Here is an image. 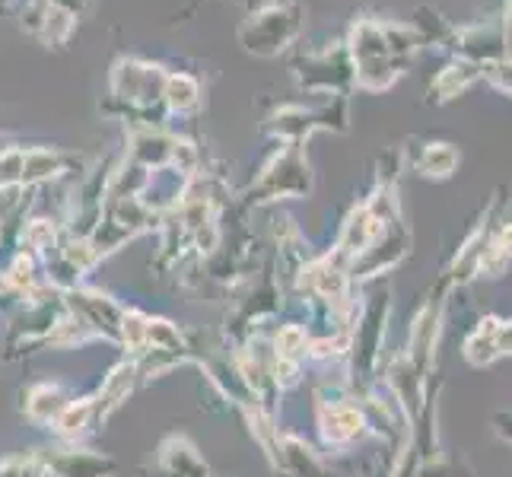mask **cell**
<instances>
[{"instance_id":"obj_3","label":"cell","mask_w":512,"mask_h":477,"mask_svg":"<svg viewBox=\"0 0 512 477\" xmlns=\"http://www.w3.org/2000/svg\"><path fill=\"white\" fill-rule=\"evenodd\" d=\"M497 331H500V318L487 315L484 322L478 325V331L471 334V338L465 341V357L471 366H490L493 360L500 357L497 350Z\"/></svg>"},{"instance_id":"obj_1","label":"cell","mask_w":512,"mask_h":477,"mask_svg":"<svg viewBox=\"0 0 512 477\" xmlns=\"http://www.w3.org/2000/svg\"><path fill=\"white\" fill-rule=\"evenodd\" d=\"M452 42L458 58L474 61V64H493L506 58V29L503 20H484L478 26H465L452 32Z\"/></svg>"},{"instance_id":"obj_9","label":"cell","mask_w":512,"mask_h":477,"mask_svg":"<svg viewBox=\"0 0 512 477\" xmlns=\"http://www.w3.org/2000/svg\"><path fill=\"white\" fill-rule=\"evenodd\" d=\"M497 350H500V357H503V353H512V322H500V331H497Z\"/></svg>"},{"instance_id":"obj_8","label":"cell","mask_w":512,"mask_h":477,"mask_svg":"<svg viewBox=\"0 0 512 477\" xmlns=\"http://www.w3.org/2000/svg\"><path fill=\"white\" fill-rule=\"evenodd\" d=\"M490 239H493V245H497V249H500L503 255L512 258V223H503V226H500V233H493Z\"/></svg>"},{"instance_id":"obj_6","label":"cell","mask_w":512,"mask_h":477,"mask_svg":"<svg viewBox=\"0 0 512 477\" xmlns=\"http://www.w3.org/2000/svg\"><path fill=\"white\" fill-rule=\"evenodd\" d=\"M433 338H436V309L430 306L427 312H423L417 318V325H414V360L423 363L430 357V350H433Z\"/></svg>"},{"instance_id":"obj_2","label":"cell","mask_w":512,"mask_h":477,"mask_svg":"<svg viewBox=\"0 0 512 477\" xmlns=\"http://www.w3.org/2000/svg\"><path fill=\"white\" fill-rule=\"evenodd\" d=\"M484 80V67L465 61V58H455L452 64H446L439 70V77L430 83V102H449L455 96H462L471 83Z\"/></svg>"},{"instance_id":"obj_7","label":"cell","mask_w":512,"mask_h":477,"mask_svg":"<svg viewBox=\"0 0 512 477\" xmlns=\"http://www.w3.org/2000/svg\"><path fill=\"white\" fill-rule=\"evenodd\" d=\"M484 80H490L493 86H497L500 93L512 96V58H503V61L484 64Z\"/></svg>"},{"instance_id":"obj_10","label":"cell","mask_w":512,"mask_h":477,"mask_svg":"<svg viewBox=\"0 0 512 477\" xmlns=\"http://www.w3.org/2000/svg\"><path fill=\"white\" fill-rule=\"evenodd\" d=\"M497 430H500V433H503V436L509 439V443H512V427H497Z\"/></svg>"},{"instance_id":"obj_5","label":"cell","mask_w":512,"mask_h":477,"mask_svg":"<svg viewBox=\"0 0 512 477\" xmlns=\"http://www.w3.org/2000/svg\"><path fill=\"white\" fill-rule=\"evenodd\" d=\"M363 427V417L350 408H331V414H325V436L331 443H344V439H353Z\"/></svg>"},{"instance_id":"obj_4","label":"cell","mask_w":512,"mask_h":477,"mask_svg":"<svg viewBox=\"0 0 512 477\" xmlns=\"http://www.w3.org/2000/svg\"><path fill=\"white\" fill-rule=\"evenodd\" d=\"M458 166V150L452 144H427L417 159V169L430 179H449Z\"/></svg>"}]
</instances>
